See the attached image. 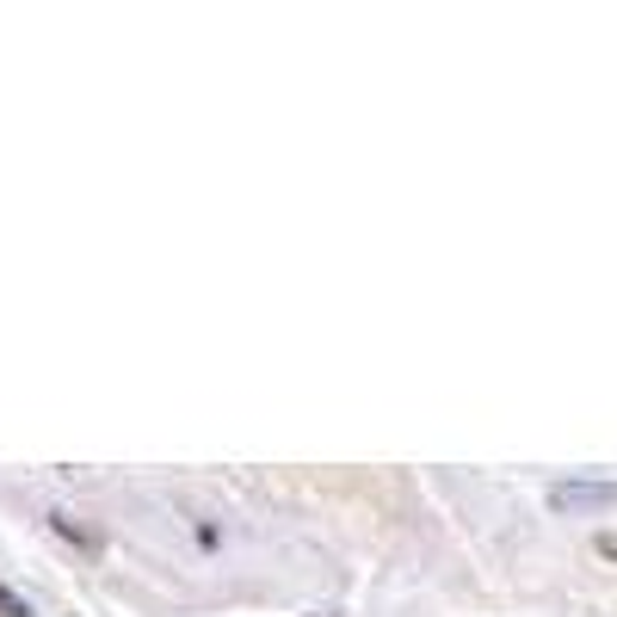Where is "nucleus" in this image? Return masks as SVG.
I'll list each match as a JSON object with an SVG mask.
<instances>
[{
    "label": "nucleus",
    "instance_id": "1",
    "mask_svg": "<svg viewBox=\"0 0 617 617\" xmlns=\"http://www.w3.org/2000/svg\"><path fill=\"white\" fill-rule=\"evenodd\" d=\"M617 482H556L550 488V507L556 512H580V507H611Z\"/></svg>",
    "mask_w": 617,
    "mask_h": 617
},
{
    "label": "nucleus",
    "instance_id": "2",
    "mask_svg": "<svg viewBox=\"0 0 617 617\" xmlns=\"http://www.w3.org/2000/svg\"><path fill=\"white\" fill-rule=\"evenodd\" d=\"M599 550H605V556H617V537H611V531L599 537Z\"/></svg>",
    "mask_w": 617,
    "mask_h": 617
}]
</instances>
